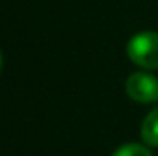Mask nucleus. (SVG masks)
Masks as SVG:
<instances>
[{
	"label": "nucleus",
	"instance_id": "5",
	"mask_svg": "<svg viewBox=\"0 0 158 156\" xmlns=\"http://www.w3.org/2000/svg\"><path fill=\"white\" fill-rule=\"evenodd\" d=\"M0 68H2V55H0Z\"/></svg>",
	"mask_w": 158,
	"mask_h": 156
},
{
	"label": "nucleus",
	"instance_id": "1",
	"mask_svg": "<svg viewBox=\"0 0 158 156\" xmlns=\"http://www.w3.org/2000/svg\"><path fill=\"white\" fill-rule=\"evenodd\" d=\"M127 53L134 64L147 70H158V33H136L127 44Z\"/></svg>",
	"mask_w": 158,
	"mask_h": 156
},
{
	"label": "nucleus",
	"instance_id": "2",
	"mask_svg": "<svg viewBox=\"0 0 158 156\" xmlns=\"http://www.w3.org/2000/svg\"><path fill=\"white\" fill-rule=\"evenodd\" d=\"M127 94L131 99L138 103H153L158 101V79L151 74L136 72L127 79Z\"/></svg>",
	"mask_w": 158,
	"mask_h": 156
},
{
	"label": "nucleus",
	"instance_id": "3",
	"mask_svg": "<svg viewBox=\"0 0 158 156\" xmlns=\"http://www.w3.org/2000/svg\"><path fill=\"white\" fill-rule=\"evenodd\" d=\"M142 140L149 147H158V109L149 112L142 123Z\"/></svg>",
	"mask_w": 158,
	"mask_h": 156
},
{
	"label": "nucleus",
	"instance_id": "4",
	"mask_svg": "<svg viewBox=\"0 0 158 156\" xmlns=\"http://www.w3.org/2000/svg\"><path fill=\"white\" fill-rule=\"evenodd\" d=\"M114 156H153V154L147 147H143L140 143H127V145H121L114 153Z\"/></svg>",
	"mask_w": 158,
	"mask_h": 156
}]
</instances>
